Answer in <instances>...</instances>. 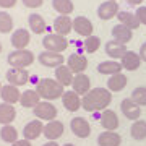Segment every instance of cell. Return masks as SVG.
Returning a JSON list of instances; mask_svg holds the SVG:
<instances>
[{
    "label": "cell",
    "mask_w": 146,
    "mask_h": 146,
    "mask_svg": "<svg viewBox=\"0 0 146 146\" xmlns=\"http://www.w3.org/2000/svg\"><path fill=\"white\" fill-rule=\"evenodd\" d=\"M110 102H112V94L107 88H93L81 98V107L91 114L106 110Z\"/></svg>",
    "instance_id": "obj_1"
},
{
    "label": "cell",
    "mask_w": 146,
    "mask_h": 146,
    "mask_svg": "<svg viewBox=\"0 0 146 146\" xmlns=\"http://www.w3.org/2000/svg\"><path fill=\"white\" fill-rule=\"evenodd\" d=\"M36 91L39 93L41 99L55 101V99H62L63 93H65V88L55 78H42L37 81Z\"/></svg>",
    "instance_id": "obj_2"
},
{
    "label": "cell",
    "mask_w": 146,
    "mask_h": 146,
    "mask_svg": "<svg viewBox=\"0 0 146 146\" xmlns=\"http://www.w3.org/2000/svg\"><path fill=\"white\" fill-rule=\"evenodd\" d=\"M7 60L11 68H26L34 62V54L28 49H15L8 54Z\"/></svg>",
    "instance_id": "obj_3"
},
{
    "label": "cell",
    "mask_w": 146,
    "mask_h": 146,
    "mask_svg": "<svg viewBox=\"0 0 146 146\" xmlns=\"http://www.w3.org/2000/svg\"><path fill=\"white\" fill-rule=\"evenodd\" d=\"M42 47H44V50H50V52L62 54L63 50H67L68 39L65 36H60V34H55V33H50V34H46V36H44V39H42Z\"/></svg>",
    "instance_id": "obj_4"
},
{
    "label": "cell",
    "mask_w": 146,
    "mask_h": 146,
    "mask_svg": "<svg viewBox=\"0 0 146 146\" xmlns=\"http://www.w3.org/2000/svg\"><path fill=\"white\" fill-rule=\"evenodd\" d=\"M33 112H34V115H36L39 120H47V122L55 120V117H57V114H58L57 107H55L50 101H41V102L33 109Z\"/></svg>",
    "instance_id": "obj_5"
},
{
    "label": "cell",
    "mask_w": 146,
    "mask_h": 146,
    "mask_svg": "<svg viewBox=\"0 0 146 146\" xmlns=\"http://www.w3.org/2000/svg\"><path fill=\"white\" fill-rule=\"evenodd\" d=\"M37 60L42 67L47 68H57L60 65L65 63V57L58 52H50V50H42L39 55H37Z\"/></svg>",
    "instance_id": "obj_6"
},
{
    "label": "cell",
    "mask_w": 146,
    "mask_h": 146,
    "mask_svg": "<svg viewBox=\"0 0 146 146\" xmlns=\"http://www.w3.org/2000/svg\"><path fill=\"white\" fill-rule=\"evenodd\" d=\"M70 130L75 136H78V138H88L91 135V125H89V122L83 117H75L72 119L70 122Z\"/></svg>",
    "instance_id": "obj_7"
},
{
    "label": "cell",
    "mask_w": 146,
    "mask_h": 146,
    "mask_svg": "<svg viewBox=\"0 0 146 146\" xmlns=\"http://www.w3.org/2000/svg\"><path fill=\"white\" fill-rule=\"evenodd\" d=\"M7 81L13 86H23L29 81V73L26 68H8L7 72Z\"/></svg>",
    "instance_id": "obj_8"
},
{
    "label": "cell",
    "mask_w": 146,
    "mask_h": 146,
    "mask_svg": "<svg viewBox=\"0 0 146 146\" xmlns=\"http://www.w3.org/2000/svg\"><path fill=\"white\" fill-rule=\"evenodd\" d=\"M67 67L73 72V75H78V73H84V70L88 68V58L84 57L83 54L73 52V54H70V55H68Z\"/></svg>",
    "instance_id": "obj_9"
},
{
    "label": "cell",
    "mask_w": 146,
    "mask_h": 146,
    "mask_svg": "<svg viewBox=\"0 0 146 146\" xmlns=\"http://www.w3.org/2000/svg\"><path fill=\"white\" fill-rule=\"evenodd\" d=\"M63 130H65V125L60 120H50V122H47L46 125H44L42 135L46 136L49 141H57L63 135Z\"/></svg>",
    "instance_id": "obj_10"
},
{
    "label": "cell",
    "mask_w": 146,
    "mask_h": 146,
    "mask_svg": "<svg viewBox=\"0 0 146 146\" xmlns=\"http://www.w3.org/2000/svg\"><path fill=\"white\" fill-rule=\"evenodd\" d=\"M119 3L117 2H112V0H106V2H102L99 5V8H98V16H99L102 21H109L112 20L114 16L119 15Z\"/></svg>",
    "instance_id": "obj_11"
},
{
    "label": "cell",
    "mask_w": 146,
    "mask_h": 146,
    "mask_svg": "<svg viewBox=\"0 0 146 146\" xmlns=\"http://www.w3.org/2000/svg\"><path fill=\"white\" fill-rule=\"evenodd\" d=\"M120 110H122V114L125 115V119L128 120H138L141 115V107L138 104H135L131 98H125V99L120 102Z\"/></svg>",
    "instance_id": "obj_12"
},
{
    "label": "cell",
    "mask_w": 146,
    "mask_h": 146,
    "mask_svg": "<svg viewBox=\"0 0 146 146\" xmlns=\"http://www.w3.org/2000/svg\"><path fill=\"white\" fill-rule=\"evenodd\" d=\"M101 125H102V128L107 131H115L117 128H119L120 122H119V115H117V112L112 109H106L102 110V114H101Z\"/></svg>",
    "instance_id": "obj_13"
},
{
    "label": "cell",
    "mask_w": 146,
    "mask_h": 146,
    "mask_svg": "<svg viewBox=\"0 0 146 146\" xmlns=\"http://www.w3.org/2000/svg\"><path fill=\"white\" fill-rule=\"evenodd\" d=\"M93 29H94L93 23L86 16H76L73 20V31L76 33L78 36H83V37L93 36Z\"/></svg>",
    "instance_id": "obj_14"
},
{
    "label": "cell",
    "mask_w": 146,
    "mask_h": 146,
    "mask_svg": "<svg viewBox=\"0 0 146 146\" xmlns=\"http://www.w3.org/2000/svg\"><path fill=\"white\" fill-rule=\"evenodd\" d=\"M62 104L68 112H76L81 107V98L73 89H65V93L62 96Z\"/></svg>",
    "instance_id": "obj_15"
},
{
    "label": "cell",
    "mask_w": 146,
    "mask_h": 146,
    "mask_svg": "<svg viewBox=\"0 0 146 146\" xmlns=\"http://www.w3.org/2000/svg\"><path fill=\"white\" fill-rule=\"evenodd\" d=\"M0 98H2V102H7V104H16L20 102L21 93L18 86H13V84H3L2 89H0Z\"/></svg>",
    "instance_id": "obj_16"
},
{
    "label": "cell",
    "mask_w": 146,
    "mask_h": 146,
    "mask_svg": "<svg viewBox=\"0 0 146 146\" xmlns=\"http://www.w3.org/2000/svg\"><path fill=\"white\" fill-rule=\"evenodd\" d=\"M42 131H44V125H42L41 120H31L23 128V138L25 140H29V141L37 140L42 135Z\"/></svg>",
    "instance_id": "obj_17"
},
{
    "label": "cell",
    "mask_w": 146,
    "mask_h": 146,
    "mask_svg": "<svg viewBox=\"0 0 146 146\" xmlns=\"http://www.w3.org/2000/svg\"><path fill=\"white\" fill-rule=\"evenodd\" d=\"M72 89L76 94H88L91 91V80L88 75L84 73H78L73 76V83H72Z\"/></svg>",
    "instance_id": "obj_18"
},
{
    "label": "cell",
    "mask_w": 146,
    "mask_h": 146,
    "mask_svg": "<svg viewBox=\"0 0 146 146\" xmlns=\"http://www.w3.org/2000/svg\"><path fill=\"white\" fill-rule=\"evenodd\" d=\"M54 29H55V34H60V36L67 37L70 33L73 31V21L68 15H60L54 20Z\"/></svg>",
    "instance_id": "obj_19"
},
{
    "label": "cell",
    "mask_w": 146,
    "mask_h": 146,
    "mask_svg": "<svg viewBox=\"0 0 146 146\" xmlns=\"http://www.w3.org/2000/svg\"><path fill=\"white\" fill-rule=\"evenodd\" d=\"M106 54L109 55L112 60H117V58H122L123 55H125V52L128 50L127 49V44H122V42L115 41V39H112V41H107L106 42Z\"/></svg>",
    "instance_id": "obj_20"
},
{
    "label": "cell",
    "mask_w": 146,
    "mask_h": 146,
    "mask_svg": "<svg viewBox=\"0 0 146 146\" xmlns=\"http://www.w3.org/2000/svg\"><path fill=\"white\" fill-rule=\"evenodd\" d=\"M29 42H31V36H29L28 29L18 28V29L13 31V34H11V46L15 49H26V46Z\"/></svg>",
    "instance_id": "obj_21"
},
{
    "label": "cell",
    "mask_w": 146,
    "mask_h": 146,
    "mask_svg": "<svg viewBox=\"0 0 146 146\" xmlns=\"http://www.w3.org/2000/svg\"><path fill=\"white\" fill-rule=\"evenodd\" d=\"M120 65H122V68H125V70H128V72H135V70H138L141 65V58L140 55L136 52H133V50H127L125 55L120 58Z\"/></svg>",
    "instance_id": "obj_22"
},
{
    "label": "cell",
    "mask_w": 146,
    "mask_h": 146,
    "mask_svg": "<svg viewBox=\"0 0 146 146\" xmlns=\"http://www.w3.org/2000/svg\"><path fill=\"white\" fill-rule=\"evenodd\" d=\"M122 145V136L117 131L104 130L98 136V146H120Z\"/></svg>",
    "instance_id": "obj_23"
},
{
    "label": "cell",
    "mask_w": 146,
    "mask_h": 146,
    "mask_svg": "<svg viewBox=\"0 0 146 146\" xmlns=\"http://www.w3.org/2000/svg\"><path fill=\"white\" fill-rule=\"evenodd\" d=\"M73 76H75V75H73V72L67 67V63H63V65H60V67L55 68V80H57L60 84H62L63 88L72 86Z\"/></svg>",
    "instance_id": "obj_24"
},
{
    "label": "cell",
    "mask_w": 146,
    "mask_h": 146,
    "mask_svg": "<svg viewBox=\"0 0 146 146\" xmlns=\"http://www.w3.org/2000/svg\"><path fill=\"white\" fill-rule=\"evenodd\" d=\"M117 18H119V23L120 25H123V26L130 28L131 31L133 29H138L140 28V20H138V16L133 13V11H125V10H120L119 15H117Z\"/></svg>",
    "instance_id": "obj_25"
},
{
    "label": "cell",
    "mask_w": 146,
    "mask_h": 146,
    "mask_svg": "<svg viewBox=\"0 0 146 146\" xmlns=\"http://www.w3.org/2000/svg\"><path fill=\"white\" fill-rule=\"evenodd\" d=\"M41 102V96L37 93L36 89H26L25 93H21V98H20V104L26 109H34L37 104Z\"/></svg>",
    "instance_id": "obj_26"
},
{
    "label": "cell",
    "mask_w": 146,
    "mask_h": 146,
    "mask_svg": "<svg viewBox=\"0 0 146 146\" xmlns=\"http://www.w3.org/2000/svg\"><path fill=\"white\" fill-rule=\"evenodd\" d=\"M15 119H16L15 106L2 102V104H0V123H2V125H10Z\"/></svg>",
    "instance_id": "obj_27"
},
{
    "label": "cell",
    "mask_w": 146,
    "mask_h": 146,
    "mask_svg": "<svg viewBox=\"0 0 146 146\" xmlns=\"http://www.w3.org/2000/svg\"><path fill=\"white\" fill-rule=\"evenodd\" d=\"M131 36H133V31H131L130 28L123 26V25H115L112 28V37H114L115 41L122 42V44H127V42L131 41Z\"/></svg>",
    "instance_id": "obj_28"
},
{
    "label": "cell",
    "mask_w": 146,
    "mask_h": 146,
    "mask_svg": "<svg viewBox=\"0 0 146 146\" xmlns=\"http://www.w3.org/2000/svg\"><path fill=\"white\" fill-rule=\"evenodd\" d=\"M128 83V80L123 73H117V75H112L109 76V81H107V89H109L110 93H119L122 89L127 86Z\"/></svg>",
    "instance_id": "obj_29"
},
{
    "label": "cell",
    "mask_w": 146,
    "mask_h": 146,
    "mask_svg": "<svg viewBox=\"0 0 146 146\" xmlns=\"http://www.w3.org/2000/svg\"><path fill=\"white\" fill-rule=\"evenodd\" d=\"M98 72L101 75H109V76H112V75L122 73V65L117 60H106V62H101L98 65Z\"/></svg>",
    "instance_id": "obj_30"
},
{
    "label": "cell",
    "mask_w": 146,
    "mask_h": 146,
    "mask_svg": "<svg viewBox=\"0 0 146 146\" xmlns=\"http://www.w3.org/2000/svg\"><path fill=\"white\" fill-rule=\"evenodd\" d=\"M130 136L135 141L146 140V120H135L130 127Z\"/></svg>",
    "instance_id": "obj_31"
},
{
    "label": "cell",
    "mask_w": 146,
    "mask_h": 146,
    "mask_svg": "<svg viewBox=\"0 0 146 146\" xmlns=\"http://www.w3.org/2000/svg\"><path fill=\"white\" fill-rule=\"evenodd\" d=\"M28 23H29V29H31L34 34H42V33L46 31V21H44V18H42L41 15H37V13L29 15Z\"/></svg>",
    "instance_id": "obj_32"
},
{
    "label": "cell",
    "mask_w": 146,
    "mask_h": 146,
    "mask_svg": "<svg viewBox=\"0 0 146 146\" xmlns=\"http://www.w3.org/2000/svg\"><path fill=\"white\" fill-rule=\"evenodd\" d=\"M18 130H16L15 127L11 125H2V128H0V138H2V141H5V143H10V145H13L15 141H18Z\"/></svg>",
    "instance_id": "obj_33"
},
{
    "label": "cell",
    "mask_w": 146,
    "mask_h": 146,
    "mask_svg": "<svg viewBox=\"0 0 146 146\" xmlns=\"http://www.w3.org/2000/svg\"><path fill=\"white\" fill-rule=\"evenodd\" d=\"M52 7L60 15H70L75 8L72 0H52Z\"/></svg>",
    "instance_id": "obj_34"
},
{
    "label": "cell",
    "mask_w": 146,
    "mask_h": 146,
    "mask_svg": "<svg viewBox=\"0 0 146 146\" xmlns=\"http://www.w3.org/2000/svg\"><path fill=\"white\" fill-rule=\"evenodd\" d=\"M13 29V18L7 11H0V33L7 34Z\"/></svg>",
    "instance_id": "obj_35"
},
{
    "label": "cell",
    "mask_w": 146,
    "mask_h": 146,
    "mask_svg": "<svg viewBox=\"0 0 146 146\" xmlns=\"http://www.w3.org/2000/svg\"><path fill=\"white\" fill-rule=\"evenodd\" d=\"M131 101L135 102V104H138L140 107H143V106H146V88L145 86H138V88H135L133 91H131Z\"/></svg>",
    "instance_id": "obj_36"
},
{
    "label": "cell",
    "mask_w": 146,
    "mask_h": 146,
    "mask_svg": "<svg viewBox=\"0 0 146 146\" xmlns=\"http://www.w3.org/2000/svg\"><path fill=\"white\" fill-rule=\"evenodd\" d=\"M84 50L88 54H94L98 49L101 47V39L98 36H89V37H84Z\"/></svg>",
    "instance_id": "obj_37"
},
{
    "label": "cell",
    "mask_w": 146,
    "mask_h": 146,
    "mask_svg": "<svg viewBox=\"0 0 146 146\" xmlns=\"http://www.w3.org/2000/svg\"><path fill=\"white\" fill-rule=\"evenodd\" d=\"M135 15L138 16V20H140L141 25H146V5L145 7H143V5L138 7L136 11H135Z\"/></svg>",
    "instance_id": "obj_38"
},
{
    "label": "cell",
    "mask_w": 146,
    "mask_h": 146,
    "mask_svg": "<svg viewBox=\"0 0 146 146\" xmlns=\"http://www.w3.org/2000/svg\"><path fill=\"white\" fill-rule=\"evenodd\" d=\"M23 3H25V7H28V8H39V7L44 3V0H21Z\"/></svg>",
    "instance_id": "obj_39"
},
{
    "label": "cell",
    "mask_w": 146,
    "mask_h": 146,
    "mask_svg": "<svg viewBox=\"0 0 146 146\" xmlns=\"http://www.w3.org/2000/svg\"><path fill=\"white\" fill-rule=\"evenodd\" d=\"M16 5V0H0V7L5 10V8H11Z\"/></svg>",
    "instance_id": "obj_40"
},
{
    "label": "cell",
    "mask_w": 146,
    "mask_h": 146,
    "mask_svg": "<svg viewBox=\"0 0 146 146\" xmlns=\"http://www.w3.org/2000/svg\"><path fill=\"white\" fill-rule=\"evenodd\" d=\"M138 55H140L141 62H146V42H143L140 47V52H138Z\"/></svg>",
    "instance_id": "obj_41"
},
{
    "label": "cell",
    "mask_w": 146,
    "mask_h": 146,
    "mask_svg": "<svg viewBox=\"0 0 146 146\" xmlns=\"http://www.w3.org/2000/svg\"><path fill=\"white\" fill-rule=\"evenodd\" d=\"M11 146H31V141H29V140H25V138H23V140L15 141V143H13Z\"/></svg>",
    "instance_id": "obj_42"
},
{
    "label": "cell",
    "mask_w": 146,
    "mask_h": 146,
    "mask_svg": "<svg viewBox=\"0 0 146 146\" xmlns=\"http://www.w3.org/2000/svg\"><path fill=\"white\" fill-rule=\"evenodd\" d=\"M127 3L131 7H140V3H143V0H127Z\"/></svg>",
    "instance_id": "obj_43"
},
{
    "label": "cell",
    "mask_w": 146,
    "mask_h": 146,
    "mask_svg": "<svg viewBox=\"0 0 146 146\" xmlns=\"http://www.w3.org/2000/svg\"><path fill=\"white\" fill-rule=\"evenodd\" d=\"M42 146H60V145H58L57 141H47V143H44Z\"/></svg>",
    "instance_id": "obj_44"
},
{
    "label": "cell",
    "mask_w": 146,
    "mask_h": 146,
    "mask_svg": "<svg viewBox=\"0 0 146 146\" xmlns=\"http://www.w3.org/2000/svg\"><path fill=\"white\" fill-rule=\"evenodd\" d=\"M62 146H75L73 143H65V145H62Z\"/></svg>",
    "instance_id": "obj_45"
},
{
    "label": "cell",
    "mask_w": 146,
    "mask_h": 146,
    "mask_svg": "<svg viewBox=\"0 0 146 146\" xmlns=\"http://www.w3.org/2000/svg\"><path fill=\"white\" fill-rule=\"evenodd\" d=\"M0 54H2V42H0Z\"/></svg>",
    "instance_id": "obj_46"
},
{
    "label": "cell",
    "mask_w": 146,
    "mask_h": 146,
    "mask_svg": "<svg viewBox=\"0 0 146 146\" xmlns=\"http://www.w3.org/2000/svg\"><path fill=\"white\" fill-rule=\"evenodd\" d=\"M0 89H2V83H0Z\"/></svg>",
    "instance_id": "obj_47"
},
{
    "label": "cell",
    "mask_w": 146,
    "mask_h": 146,
    "mask_svg": "<svg viewBox=\"0 0 146 146\" xmlns=\"http://www.w3.org/2000/svg\"><path fill=\"white\" fill-rule=\"evenodd\" d=\"M112 2H117V0H112Z\"/></svg>",
    "instance_id": "obj_48"
}]
</instances>
